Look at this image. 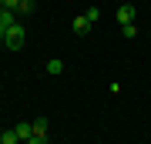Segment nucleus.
I'll list each match as a JSON object with an SVG mask.
<instances>
[{"instance_id": "3", "label": "nucleus", "mask_w": 151, "mask_h": 144, "mask_svg": "<svg viewBox=\"0 0 151 144\" xmlns=\"http://www.w3.org/2000/svg\"><path fill=\"white\" fill-rule=\"evenodd\" d=\"M70 27H74V34H77V37H84V34L91 30V20L81 14V17H74V20H70Z\"/></svg>"}, {"instance_id": "1", "label": "nucleus", "mask_w": 151, "mask_h": 144, "mask_svg": "<svg viewBox=\"0 0 151 144\" xmlns=\"http://www.w3.org/2000/svg\"><path fill=\"white\" fill-rule=\"evenodd\" d=\"M24 40H27V34H24V27H20V24H14L10 30L4 34V47H7V50H20V47H24Z\"/></svg>"}, {"instance_id": "5", "label": "nucleus", "mask_w": 151, "mask_h": 144, "mask_svg": "<svg viewBox=\"0 0 151 144\" xmlns=\"http://www.w3.org/2000/svg\"><path fill=\"white\" fill-rule=\"evenodd\" d=\"M34 134H37V138H47V117H37V121H34Z\"/></svg>"}, {"instance_id": "9", "label": "nucleus", "mask_w": 151, "mask_h": 144, "mask_svg": "<svg viewBox=\"0 0 151 144\" xmlns=\"http://www.w3.org/2000/svg\"><path fill=\"white\" fill-rule=\"evenodd\" d=\"M121 30H124V37H128V40H134V37H138V27H134V24H124Z\"/></svg>"}, {"instance_id": "8", "label": "nucleus", "mask_w": 151, "mask_h": 144, "mask_svg": "<svg viewBox=\"0 0 151 144\" xmlns=\"http://www.w3.org/2000/svg\"><path fill=\"white\" fill-rule=\"evenodd\" d=\"M84 17H87L91 24H97V20H101V10H97V7H87V10H84Z\"/></svg>"}, {"instance_id": "13", "label": "nucleus", "mask_w": 151, "mask_h": 144, "mask_svg": "<svg viewBox=\"0 0 151 144\" xmlns=\"http://www.w3.org/2000/svg\"><path fill=\"white\" fill-rule=\"evenodd\" d=\"M7 30H10V27H4V24H0V44H4V34H7Z\"/></svg>"}, {"instance_id": "2", "label": "nucleus", "mask_w": 151, "mask_h": 144, "mask_svg": "<svg viewBox=\"0 0 151 144\" xmlns=\"http://www.w3.org/2000/svg\"><path fill=\"white\" fill-rule=\"evenodd\" d=\"M114 17H118V20H121V27H124V24H134L138 10H134L131 4H121V7H118V14H114Z\"/></svg>"}, {"instance_id": "6", "label": "nucleus", "mask_w": 151, "mask_h": 144, "mask_svg": "<svg viewBox=\"0 0 151 144\" xmlns=\"http://www.w3.org/2000/svg\"><path fill=\"white\" fill-rule=\"evenodd\" d=\"M60 70H64V60H47V74H60Z\"/></svg>"}, {"instance_id": "11", "label": "nucleus", "mask_w": 151, "mask_h": 144, "mask_svg": "<svg viewBox=\"0 0 151 144\" xmlns=\"http://www.w3.org/2000/svg\"><path fill=\"white\" fill-rule=\"evenodd\" d=\"M0 4H4L7 10H17V7H20V0H0Z\"/></svg>"}, {"instance_id": "4", "label": "nucleus", "mask_w": 151, "mask_h": 144, "mask_svg": "<svg viewBox=\"0 0 151 144\" xmlns=\"http://www.w3.org/2000/svg\"><path fill=\"white\" fill-rule=\"evenodd\" d=\"M14 131H17V138H20V141H27L30 134H34V124H17Z\"/></svg>"}, {"instance_id": "12", "label": "nucleus", "mask_w": 151, "mask_h": 144, "mask_svg": "<svg viewBox=\"0 0 151 144\" xmlns=\"http://www.w3.org/2000/svg\"><path fill=\"white\" fill-rule=\"evenodd\" d=\"M27 144H47V138H37V134H30V138H27Z\"/></svg>"}, {"instance_id": "10", "label": "nucleus", "mask_w": 151, "mask_h": 144, "mask_svg": "<svg viewBox=\"0 0 151 144\" xmlns=\"http://www.w3.org/2000/svg\"><path fill=\"white\" fill-rule=\"evenodd\" d=\"M20 14H34V0H20V7H17Z\"/></svg>"}, {"instance_id": "7", "label": "nucleus", "mask_w": 151, "mask_h": 144, "mask_svg": "<svg viewBox=\"0 0 151 144\" xmlns=\"http://www.w3.org/2000/svg\"><path fill=\"white\" fill-rule=\"evenodd\" d=\"M20 138H17V131H4L0 134V144H17Z\"/></svg>"}]
</instances>
